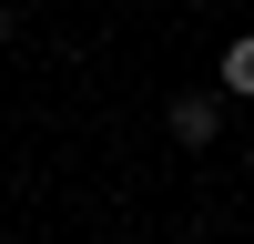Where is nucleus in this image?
I'll return each mask as SVG.
<instances>
[{
  "label": "nucleus",
  "mask_w": 254,
  "mask_h": 244,
  "mask_svg": "<svg viewBox=\"0 0 254 244\" xmlns=\"http://www.w3.org/2000/svg\"><path fill=\"white\" fill-rule=\"evenodd\" d=\"M173 142H214V102H203V92L173 102Z\"/></svg>",
  "instance_id": "obj_1"
},
{
  "label": "nucleus",
  "mask_w": 254,
  "mask_h": 244,
  "mask_svg": "<svg viewBox=\"0 0 254 244\" xmlns=\"http://www.w3.org/2000/svg\"><path fill=\"white\" fill-rule=\"evenodd\" d=\"M224 92H244V102H254V31L234 41V51H224Z\"/></svg>",
  "instance_id": "obj_2"
}]
</instances>
